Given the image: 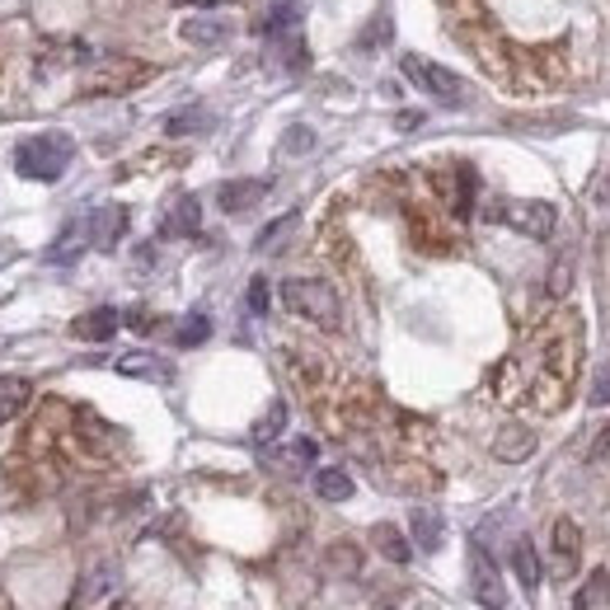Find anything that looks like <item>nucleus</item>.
Wrapping results in <instances>:
<instances>
[{
    "mask_svg": "<svg viewBox=\"0 0 610 610\" xmlns=\"http://www.w3.org/2000/svg\"><path fill=\"white\" fill-rule=\"evenodd\" d=\"M583 371V315L559 310L498 367L493 385L507 404H530L536 414H559Z\"/></svg>",
    "mask_w": 610,
    "mask_h": 610,
    "instance_id": "obj_1",
    "label": "nucleus"
},
{
    "mask_svg": "<svg viewBox=\"0 0 610 610\" xmlns=\"http://www.w3.org/2000/svg\"><path fill=\"white\" fill-rule=\"evenodd\" d=\"M71 155H75V141L67 132H43L14 146V169L34 183H57L71 169Z\"/></svg>",
    "mask_w": 610,
    "mask_h": 610,
    "instance_id": "obj_2",
    "label": "nucleus"
},
{
    "mask_svg": "<svg viewBox=\"0 0 610 610\" xmlns=\"http://www.w3.org/2000/svg\"><path fill=\"white\" fill-rule=\"evenodd\" d=\"M282 306H287L296 320H310L320 328H338V320H343L338 291L320 277H287L282 282Z\"/></svg>",
    "mask_w": 610,
    "mask_h": 610,
    "instance_id": "obj_3",
    "label": "nucleus"
},
{
    "mask_svg": "<svg viewBox=\"0 0 610 610\" xmlns=\"http://www.w3.org/2000/svg\"><path fill=\"white\" fill-rule=\"evenodd\" d=\"M151 75H155V67H146V61H136V57H99L85 71L81 94L85 99H113V94H128L136 85H146Z\"/></svg>",
    "mask_w": 610,
    "mask_h": 610,
    "instance_id": "obj_4",
    "label": "nucleus"
},
{
    "mask_svg": "<svg viewBox=\"0 0 610 610\" xmlns=\"http://www.w3.org/2000/svg\"><path fill=\"white\" fill-rule=\"evenodd\" d=\"M493 222L512 226L516 235H526V240H550L554 226H559V212L554 202H540V198H507V202H493Z\"/></svg>",
    "mask_w": 610,
    "mask_h": 610,
    "instance_id": "obj_5",
    "label": "nucleus"
},
{
    "mask_svg": "<svg viewBox=\"0 0 610 610\" xmlns=\"http://www.w3.org/2000/svg\"><path fill=\"white\" fill-rule=\"evenodd\" d=\"M399 67L422 94H432L436 104H446V108H465L469 104V85L461 81L456 71L436 67V61H422V57H399Z\"/></svg>",
    "mask_w": 610,
    "mask_h": 610,
    "instance_id": "obj_6",
    "label": "nucleus"
},
{
    "mask_svg": "<svg viewBox=\"0 0 610 610\" xmlns=\"http://www.w3.org/2000/svg\"><path fill=\"white\" fill-rule=\"evenodd\" d=\"M469 587H475V597L483 610H503L507 606V587H503V573H498L493 554L483 550L475 540V550H469Z\"/></svg>",
    "mask_w": 610,
    "mask_h": 610,
    "instance_id": "obj_7",
    "label": "nucleus"
},
{
    "mask_svg": "<svg viewBox=\"0 0 610 610\" xmlns=\"http://www.w3.org/2000/svg\"><path fill=\"white\" fill-rule=\"evenodd\" d=\"M577 559H583V530H577L573 516H559L550 526V563H554V577H573L577 573Z\"/></svg>",
    "mask_w": 610,
    "mask_h": 610,
    "instance_id": "obj_8",
    "label": "nucleus"
},
{
    "mask_svg": "<svg viewBox=\"0 0 610 610\" xmlns=\"http://www.w3.org/2000/svg\"><path fill=\"white\" fill-rule=\"evenodd\" d=\"M81 226H85V240H89L94 249H113V244L122 240V230H128V207H118V202H108V207L89 212Z\"/></svg>",
    "mask_w": 610,
    "mask_h": 610,
    "instance_id": "obj_9",
    "label": "nucleus"
},
{
    "mask_svg": "<svg viewBox=\"0 0 610 610\" xmlns=\"http://www.w3.org/2000/svg\"><path fill=\"white\" fill-rule=\"evenodd\" d=\"M268 179H230V183H222L216 188V207H222L226 216H240V212H249V207H259L263 198H268Z\"/></svg>",
    "mask_w": 610,
    "mask_h": 610,
    "instance_id": "obj_10",
    "label": "nucleus"
},
{
    "mask_svg": "<svg viewBox=\"0 0 610 610\" xmlns=\"http://www.w3.org/2000/svg\"><path fill=\"white\" fill-rule=\"evenodd\" d=\"M493 456H498V461H507V465L530 461V456H536V432L522 428V422H507V428L493 436Z\"/></svg>",
    "mask_w": 610,
    "mask_h": 610,
    "instance_id": "obj_11",
    "label": "nucleus"
},
{
    "mask_svg": "<svg viewBox=\"0 0 610 610\" xmlns=\"http://www.w3.org/2000/svg\"><path fill=\"white\" fill-rule=\"evenodd\" d=\"M118 324H122V315H118L113 306H94V310H85V315L71 324V334L81 338V343H108V338L118 334Z\"/></svg>",
    "mask_w": 610,
    "mask_h": 610,
    "instance_id": "obj_12",
    "label": "nucleus"
},
{
    "mask_svg": "<svg viewBox=\"0 0 610 610\" xmlns=\"http://www.w3.org/2000/svg\"><path fill=\"white\" fill-rule=\"evenodd\" d=\"M28 399H34V385L24 375H0V422L20 418L28 409Z\"/></svg>",
    "mask_w": 610,
    "mask_h": 610,
    "instance_id": "obj_13",
    "label": "nucleus"
},
{
    "mask_svg": "<svg viewBox=\"0 0 610 610\" xmlns=\"http://www.w3.org/2000/svg\"><path fill=\"white\" fill-rule=\"evenodd\" d=\"M371 545H375V550H381L390 563H409V559H414V545L404 540V530H399V526H390V522L371 526Z\"/></svg>",
    "mask_w": 610,
    "mask_h": 610,
    "instance_id": "obj_14",
    "label": "nucleus"
},
{
    "mask_svg": "<svg viewBox=\"0 0 610 610\" xmlns=\"http://www.w3.org/2000/svg\"><path fill=\"white\" fill-rule=\"evenodd\" d=\"M512 569H516V577H522V587H526V591H536V587H540L545 569H540V554H536V545H530L526 536L512 545Z\"/></svg>",
    "mask_w": 610,
    "mask_h": 610,
    "instance_id": "obj_15",
    "label": "nucleus"
},
{
    "mask_svg": "<svg viewBox=\"0 0 610 610\" xmlns=\"http://www.w3.org/2000/svg\"><path fill=\"white\" fill-rule=\"evenodd\" d=\"M165 235H198L202 230V202L198 198H179L175 202V212L165 216Z\"/></svg>",
    "mask_w": 610,
    "mask_h": 610,
    "instance_id": "obj_16",
    "label": "nucleus"
},
{
    "mask_svg": "<svg viewBox=\"0 0 610 610\" xmlns=\"http://www.w3.org/2000/svg\"><path fill=\"white\" fill-rule=\"evenodd\" d=\"M414 545H418V550H428V554H436V550H442V540H446V526H442V516H436V512H414Z\"/></svg>",
    "mask_w": 610,
    "mask_h": 610,
    "instance_id": "obj_17",
    "label": "nucleus"
},
{
    "mask_svg": "<svg viewBox=\"0 0 610 610\" xmlns=\"http://www.w3.org/2000/svg\"><path fill=\"white\" fill-rule=\"evenodd\" d=\"M85 244H89V240H85V226H81V222H71L67 230L57 235V244L47 249V259H52V263H75V254H81Z\"/></svg>",
    "mask_w": 610,
    "mask_h": 610,
    "instance_id": "obj_18",
    "label": "nucleus"
},
{
    "mask_svg": "<svg viewBox=\"0 0 610 610\" xmlns=\"http://www.w3.org/2000/svg\"><path fill=\"white\" fill-rule=\"evenodd\" d=\"M315 493L324 498V503H348V498H352V479L343 475V469H320V475H315Z\"/></svg>",
    "mask_w": 610,
    "mask_h": 610,
    "instance_id": "obj_19",
    "label": "nucleus"
},
{
    "mask_svg": "<svg viewBox=\"0 0 610 610\" xmlns=\"http://www.w3.org/2000/svg\"><path fill=\"white\" fill-rule=\"evenodd\" d=\"M122 375H146V381H169V367L160 362V357H151V352H128L118 362Z\"/></svg>",
    "mask_w": 610,
    "mask_h": 610,
    "instance_id": "obj_20",
    "label": "nucleus"
},
{
    "mask_svg": "<svg viewBox=\"0 0 610 610\" xmlns=\"http://www.w3.org/2000/svg\"><path fill=\"white\" fill-rule=\"evenodd\" d=\"M183 43H202V47H216V43H226L230 28L222 20H183Z\"/></svg>",
    "mask_w": 610,
    "mask_h": 610,
    "instance_id": "obj_21",
    "label": "nucleus"
},
{
    "mask_svg": "<svg viewBox=\"0 0 610 610\" xmlns=\"http://www.w3.org/2000/svg\"><path fill=\"white\" fill-rule=\"evenodd\" d=\"M212 128V113H202V108H183V113H169L165 118V132L169 136H193V132H207Z\"/></svg>",
    "mask_w": 610,
    "mask_h": 610,
    "instance_id": "obj_22",
    "label": "nucleus"
},
{
    "mask_svg": "<svg viewBox=\"0 0 610 610\" xmlns=\"http://www.w3.org/2000/svg\"><path fill=\"white\" fill-rule=\"evenodd\" d=\"M282 428H287V404H282V399H273V404H268V414H263V418L254 422V442H259V446L277 442V436H282Z\"/></svg>",
    "mask_w": 610,
    "mask_h": 610,
    "instance_id": "obj_23",
    "label": "nucleus"
},
{
    "mask_svg": "<svg viewBox=\"0 0 610 610\" xmlns=\"http://www.w3.org/2000/svg\"><path fill=\"white\" fill-rule=\"evenodd\" d=\"M606 601H610V573L597 569V573H591V583L577 591V610H601Z\"/></svg>",
    "mask_w": 610,
    "mask_h": 610,
    "instance_id": "obj_24",
    "label": "nucleus"
},
{
    "mask_svg": "<svg viewBox=\"0 0 610 610\" xmlns=\"http://www.w3.org/2000/svg\"><path fill=\"white\" fill-rule=\"evenodd\" d=\"M296 20H301V5L296 0H282V5H273L268 14H263V34H287V28H296Z\"/></svg>",
    "mask_w": 610,
    "mask_h": 610,
    "instance_id": "obj_25",
    "label": "nucleus"
},
{
    "mask_svg": "<svg viewBox=\"0 0 610 610\" xmlns=\"http://www.w3.org/2000/svg\"><path fill=\"white\" fill-rule=\"evenodd\" d=\"M357 569H362V554H357V545H348V540L328 545V573H338V577H352Z\"/></svg>",
    "mask_w": 610,
    "mask_h": 610,
    "instance_id": "obj_26",
    "label": "nucleus"
},
{
    "mask_svg": "<svg viewBox=\"0 0 610 610\" xmlns=\"http://www.w3.org/2000/svg\"><path fill=\"white\" fill-rule=\"evenodd\" d=\"M207 334H212V320H207V315H188V320L179 324L175 343H179V348H198V343H207Z\"/></svg>",
    "mask_w": 610,
    "mask_h": 610,
    "instance_id": "obj_27",
    "label": "nucleus"
},
{
    "mask_svg": "<svg viewBox=\"0 0 610 610\" xmlns=\"http://www.w3.org/2000/svg\"><path fill=\"white\" fill-rule=\"evenodd\" d=\"M390 34H395V24H390V14L381 10V14H375V20H371V28H367V34L357 38V47H362V52H375V47H385V43H390Z\"/></svg>",
    "mask_w": 610,
    "mask_h": 610,
    "instance_id": "obj_28",
    "label": "nucleus"
},
{
    "mask_svg": "<svg viewBox=\"0 0 610 610\" xmlns=\"http://www.w3.org/2000/svg\"><path fill=\"white\" fill-rule=\"evenodd\" d=\"M249 310H254V315H263V310H268V282H263V277L249 282Z\"/></svg>",
    "mask_w": 610,
    "mask_h": 610,
    "instance_id": "obj_29",
    "label": "nucleus"
},
{
    "mask_svg": "<svg viewBox=\"0 0 610 610\" xmlns=\"http://www.w3.org/2000/svg\"><path fill=\"white\" fill-rule=\"evenodd\" d=\"M291 226H296V216H282V222H277V226H268V230H263V235H259V249H273V244H277V240H282V235H287Z\"/></svg>",
    "mask_w": 610,
    "mask_h": 610,
    "instance_id": "obj_30",
    "label": "nucleus"
},
{
    "mask_svg": "<svg viewBox=\"0 0 610 610\" xmlns=\"http://www.w3.org/2000/svg\"><path fill=\"white\" fill-rule=\"evenodd\" d=\"M591 465H610V428H601L591 442Z\"/></svg>",
    "mask_w": 610,
    "mask_h": 610,
    "instance_id": "obj_31",
    "label": "nucleus"
},
{
    "mask_svg": "<svg viewBox=\"0 0 610 610\" xmlns=\"http://www.w3.org/2000/svg\"><path fill=\"white\" fill-rule=\"evenodd\" d=\"M310 146H315V136H310V128H291V136H287V151H296V155H301V151H310Z\"/></svg>",
    "mask_w": 610,
    "mask_h": 610,
    "instance_id": "obj_32",
    "label": "nucleus"
},
{
    "mask_svg": "<svg viewBox=\"0 0 610 610\" xmlns=\"http://www.w3.org/2000/svg\"><path fill=\"white\" fill-rule=\"evenodd\" d=\"M175 5H198V10H216V5H235V0H175Z\"/></svg>",
    "mask_w": 610,
    "mask_h": 610,
    "instance_id": "obj_33",
    "label": "nucleus"
},
{
    "mask_svg": "<svg viewBox=\"0 0 610 610\" xmlns=\"http://www.w3.org/2000/svg\"><path fill=\"white\" fill-rule=\"evenodd\" d=\"M591 404H610V375H601V381H597V395H591Z\"/></svg>",
    "mask_w": 610,
    "mask_h": 610,
    "instance_id": "obj_34",
    "label": "nucleus"
},
{
    "mask_svg": "<svg viewBox=\"0 0 610 610\" xmlns=\"http://www.w3.org/2000/svg\"><path fill=\"white\" fill-rule=\"evenodd\" d=\"M606 207H610V175H606Z\"/></svg>",
    "mask_w": 610,
    "mask_h": 610,
    "instance_id": "obj_35",
    "label": "nucleus"
},
{
    "mask_svg": "<svg viewBox=\"0 0 610 610\" xmlns=\"http://www.w3.org/2000/svg\"><path fill=\"white\" fill-rule=\"evenodd\" d=\"M108 610H122V606H108Z\"/></svg>",
    "mask_w": 610,
    "mask_h": 610,
    "instance_id": "obj_36",
    "label": "nucleus"
}]
</instances>
